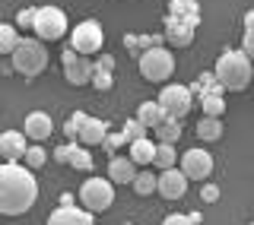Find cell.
<instances>
[{"instance_id": "d6a6232c", "label": "cell", "mask_w": 254, "mask_h": 225, "mask_svg": "<svg viewBox=\"0 0 254 225\" xmlns=\"http://www.w3.org/2000/svg\"><path fill=\"white\" fill-rule=\"evenodd\" d=\"M121 143H124L121 133H105V140H102V149H105V152H115Z\"/></svg>"}, {"instance_id": "2e32d148", "label": "cell", "mask_w": 254, "mask_h": 225, "mask_svg": "<svg viewBox=\"0 0 254 225\" xmlns=\"http://www.w3.org/2000/svg\"><path fill=\"white\" fill-rule=\"evenodd\" d=\"M133 174H137V165L127 156H111V162H108V181L111 184H130Z\"/></svg>"}, {"instance_id": "3957f363", "label": "cell", "mask_w": 254, "mask_h": 225, "mask_svg": "<svg viewBox=\"0 0 254 225\" xmlns=\"http://www.w3.org/2000/svg\"><path fill=\"white\" fill-rule=\"evenodd\" d=\"M10 57H13V70H16V73H22L26 79L38 76L48 67L45 42H38V38H19V45L13 48Z\"/></svg>"}, {"instance_id": "277c9868", "label": "cell", "mask_w": 254, "mask_h": 225, "mask_svg": "<svg viewBox=\"0 0 254 225\" xmlns=\"http://www.w3.org/2000/svg\"><path fill=\"white\" fill-rule=\"evenodd\" d=\"M67 13L61 6H38L35 19H32V32L38 42H61L67 35Z\"/></svg>"}, {"instance_id": "74e56055", "label": "cell", "mask_w": 254, "mask_h": 225, "mask_svg": "<svg viewBox=\"0 0 254 225\" xmlns=\"http://www.w3.org/2000/svg\"><path fill=\"white\" fill-rule=\"evenodd\" d=\"M92 67H99V70H111V67H115V57H111V54H102V51H99V60H95Z\"/></svg>"}, {"instance_id": "f546056e", "label": "cell", "mask_w": 254, "mask_h": 225, "mask_svg": "<svg viewBox=\"0 0 254 225\" xmlns=\"http://www.w3.org/2000/svg\"><path fill=\"white\" fill-rule=\"evenodd\" d=\"M89 83H92L99 92L111 89V70H99V67H95V70H92V79H89Z\"/></svg>"}, {"instance_id": "8fae6325", "label": "cell", "mask_w": 254, "mask_h": 225, "mask_svg": "<svg viewBox=\"0 0 254 225\" xmlns=\"http://www.w3.org/2000/svg\"><path fill=\"white\" fill-rule=\"evenodd\" d=\"M188 178L181 168H165V171L156 174V194H162L165 200H181L188 194Z\"/></svg>"}, {"instance_id": "4dcf8cb0", "label": "cell", "mask_w": 254, "mask_h": 225, "mask_svg": "<svg viewBox=\"0 0 254 225\" xmlns=\"http://www.w3.org/2000/svg\"><path fill=\"white\" fill-rule=\"evenodd\" d=\"M86 117H89V114H83V111H76V114H70L67 127H64V130H67V136H70V140H76V136H79V127L86 124Z\"/></svg>"}, {"instance_id": "e0dca14e", "label": "cell", "mask_w": 254, "mask_h": 225, "mask_svg": "<svg viewBox=\"0 0 254 225\" xmlns=\"http://www.w3.org/2000/svg\"><path fill=\"white\" fill-rule=\"evenodd\" d=\"M108 120H99V117H86V124L79 127V143L83 146H99L102 140H105V133H108Z\"/></svg>"}, {"instance_id": "484cf974", "label": "cell", "mask_w": 254, "mask_h": 225, "mask_svg": "<svg viewBox=\"0 0 254 225\" xmlns=\"http://www.w3.org/2000/svg\"><path fill=\"white\" fill-rule=\"evenodd\" d=\"M22 162H26V168H42L45 162H48V152H45V146L42 143H32V146H26V156H22Z\"/></svg>"}, {"instance_id": "e575fe53", "label": "cell", "mask_w": 254, "mask_h": 225, "mask_svg": "<svg viewBox=\"0 0 254 225\" xmlns=\"http://www.w3.org/2000/svg\"><path fill=\"white\" fill-rule=\"evenodd\" d=\"M162 225H194V222H190V216H185V213H172V216H165Z\"/></svg>"}, {"instance_id": "ac0fdd59", "label": "cell", "mask_w": 254, "mask_h": 225, "mask_svg": "<svg viewBox=\"0 0 254 225\" xmlns=\"http://www.w3.org/2000/svg\"><path fill=\"white\" fill-rule=\"evenodd\" d=\"M153 156H156V143L149 140V136L127 143V159H130L133 165H153Z\"/></svg>"}, {"instance_id": "52a82bcc", "label": "cell", "mask_w": 254, "mask_h": 225, "mask_svg": "<svg viewBox=\"0 0 254 225\" xmlns=\"http://www.w3.org/2000/svg\"><path fill=\"white\" fill-rule=\"evenodd\" d=\"M102 45H105V32H102V26L95 19H83L79 26H73V32H70V48H73L76 54H83V57L99 54Z\"/></svg>"}, {"instance_id": "d590c367", "label": "cell", "mask_w": 254, "mask_h": 225, "mask_svg": "<svg viewBox=\"0 0 254 225\" xmlns=\"http://www.w3.org/2000/svg\"><path fill=\"white\" fill-rule=\"evenodd\" d=\"M51 156H54V162H64V165H67V159H70V143H64V146H58V149L51 152Z\"/></svg>"}, {"instance_id": "5bb4252c", "label": "cell", "mask_w": 254, "mask_h": 225, "mask_svg": "<svg viewBox=\"0 0 254 225\" xmlns=\"http://www.w3.org/2000/svg\"><path fill=\"white\" fill-rule=\"evenodd\" d=\"M165 42H169L172 48H188L190 42H194V26H188V22L169 16V19H165Z\"/></svg>"}, {"instance_id": "9c48e42d", "label": "cell", "mask_w": 254, "mask_h": 225, "mask_svg": "<svg viewBox=\"0 0 254 225\" xmlns=\"http://www.w3.org/2000/svg\"><path fill=\"white\" fill-rule=\"evenodd\" d=\"M181 171H185L188 181H200L203 184L213 174V156L206 149H200V146L188 149L185 156H181Z\"/></svg>"}, {"instance_id": "9a60e30c", "label": "cell", "mask_w": 254, "mask_h": 225, "mask_svg": "<svg viewBox=\"0 0 254 225\" xmlns=\"http://www.w3.org/2000/svg\"><path fill=\"white\" fill-rule=\"evenodd\" d=\"M48 225H92V213L89 210H76L73 203L61 206L48 216Z\"/></svg>"}, {"instance_id": "4316f807", "label": "cell", "mask_w": 254, "mask_h": 225, "mask_svg": "<svg viewBox=\"0 0 254 225\" xmlns=\"http://www.w3.org/2000/svg\"><path fill=\"white\" fill-rule=\"evenodd\" d=\"M16 45H19V32H16V26L0 22V54H13Z\"/></svg>"}, {"instance_id": "30bf717a", "label": "cell", "mask_w": 254, "mask_h": 225, "mask_svg": "<svg viewBox=\"0 0 254 225\" xmlns=\"http://www.w3.org/2000/svg\"><path fill=\"white\" fill-rule=\"evenodd\" d=\"M64 76H67L70 86H86L92 79V57H83V54H76L73 48H67L64 51Z\"/></svg>"}, {"instance_id": "836d02e7", "label": "cell", "mask_w": 254, "mask_h": 225, "mask_svg": "<svg viewBox=\"0 0 254 225\" xmlns=\"http://www.w3.org/2000/svg\"><path fill=\"white\" fill-rule=\"evenodd\" d=\"M242 51H245V57H248L254 63V29L251 32H245V42H242Z\"/></svg>"}, {"instance_id": "d6986e66", "label": "cell", "mask_w": 254, "mask_h": 225, "mask_svg": "<svg viewBox=\"0 0 254 225\" xmlns=\"http://www.w3.org/2000/svg\"><path fill=\"white\" fill-rule=\"evenodd\" d=\"M137 120L146 127V130H156V127L165 120V111L159 108V102H143L140 111H137Z\"/></svg>"}, {"instance_id": "ba28073f", "label": "cell", "mask_w": 254, "mask_h": 225, "mask_svg": "<svg viewBox=\"0 0 254 225\" xmlns=\"http://www.w3.org/2000/svg\"><path fill=\"white\" fill-rule=\"evenodd\" d=\"M156 102H159V108L165 111V117L181 120L190 111V105H194V95H190L188 86H165Z\"/></svg>"}, {"instance_id": "f35d334b", "label": "cell", "mask_w": 254, "mask_h": 225, "mask_svg": "<svg viewBox=\"0 0 254 225\" xmlns=\"http://www.w3.org/2000/svg\"><path fill=\"white\" fill-rule=\"evenodd\" d=\"M251 29H254V10L245 13V32H251Z\"/></svg>"}, {"instance_id": "6da1fadb", "label": "cell", "mask_w": 254, "mask_h": 225, "mask_svg": "<svg viewBox=\"0 0 254 225\" xmlns=\"http://www.w3.org/2000/svg\"><path fill=\"white\" fill-rule=\"evenodd\" d=\"M38 200V181L32 168L19 162L0 165V216H22Z\"/></svg>"}, {"instance_id": "cb8c5ba5", "label": "cell", "mask_w": 254, "mask_h": 225, "mask_svg": "<svg viewBox=\"0 0 254 225\" xmlns=\"http://www.w3.org/2000/svg\"><path fill=\"white\" fill-rule=\"evenodd\" d=\"M153 133L159 136V143H178L181 140V127H178V120H172V117H165Z\"/></svg>"}, {"instance_id": "d4e9b609", "label": "cell", "mask_w": 254, "mask_h": 225, "mask_svg": "<svg viewBox=\"0 0 254 225\" xmlns=\"http://www.w3.org/2000/svg\"><path fill=\"white\" fill-rule=\"evenodd\" d=\"M130 184H133V190H137L140 197H149V194H156V174H153V171H137Z\"/></svg>"}, {"instance_id": "7a4b0ae2", "label": "cell", "mask_w": 254, "mask_h": 225, "mask_svg": "<svg viewBox=\"0 0 254 225\" xmlns=\"http://www.w3.org/2000/svg\"><path fill=\"white\" fill-rule=\"evenodd\" d=\"M213 76H216V83L222 89L242 92V89H248V83L254 76V63L245 57V51H226V54H219Z\"/></svg>"}, {"instance_id": "4fadbf2b", "label": "cell", "mask_w": 254, "mask_h": 225, "mask_svg": "<svg viewBox=\"0 0 254 225\" xmlns=\"http://www.w3.org/2000/svg\"><path fill=\"white\" fill-rule=\"evenodd\" d=\"M26 133L19 130H6L0 133V156H3V162H22V156H26Z\"/></svg>"}, {"instance_id": "7c38bea8", "label": "cell", "mask_w": 254, "mask_h": 225, "mask_svg": "<svg viewBox=\"0 0 254 225\" xmlns=\"http://www.w3.org/2000/svg\"><path fill=\"white\" fill-rule=\"evenodd\" d=\"M26 140H32V143H45L48 136H51V130H54V124H51V114L48 111H32V114H26Z\"/></svg>"}, {"instance_id": "83f0119b", "label": "cell", "mask_w": 254, "mask_h": 225, "mask_svg": "<svg viewBox=\"0 0 254 225\" xmlns=\"http://www.w3.org/2000/svg\"><path fill=\"white\" fill-rule=\"evenodd\" d=\"M200 105H203V114H206V117H219L222 111H226V102H222V95H219V92L203 95V99H200Z\"/></svg>"}, {"instance_id": "ffe728a7", "label": "cell", "mask_w": 254, "mask_h": 225, "mask_svg": "<svg viewBox=\"0 0 254 225\" xmlns=\"http://www.w3.org/2000/svg\"><path fill=\"white\" fill-rule=\"evenodd\" d=\"M67 165L76 168V171H89V168H92V152H89V146L70 140V159H67Z\"/></svg>"}, {"instance_id": "f1b7e54d", "label": "cell", "mask_w": 254, "mask_h": 225, "mask_svg": "<svg viewBox=\"0 0 254 225\" xmlns=\"http://www.w3.org/2000/svg\"><path fill=\"white\" fill-rule=\"evenodd\" d=\"M118 133L124 136V143H133V140H143V136H149V130H146V127L140 124L137 117H130V120H127V124H124V127H121Z\"/></svg>"}, {"instance_id": "ab89813d", "label": "cell", "mask_w": 254, "mask_h": 225, "mask_svg": "<svg viewBox=\"0 0 254 225\" xmlns=\"http://www.w3.org/2000/svg\"><path fill=\"white\" fill-rule=\"evenodd\" d=\"M251 225H254V222H251Z\"/></svg>"}, {"instance_id": "8992f818", "label": "cell", "mask_w": 254, "mask_h": 225, "mask_svg": "<svg viewBox=\"0 0 254 225\" xmlns=\"http://www.w3.org/2000/svg\"><path fill=\"white\" fill-rule=\"evenodd\" d=\"M79 203L92 216L111 210V203H115V184L108 178H86L83 187H79Z\"/></svg>"}, {"instance_id": "8d00e7d4", "label": "cell", "mask_w": 254, "mask_h": 225, "mask_svg": "<svg viewBox=\"0 0 254 225\" xmlns=\"http://www.w3.org/2000/svg\"><path fill=\"white\" fill-rule=\"evenodd\" d=\"M32 19H35V10H19V16H16V26H29L32 29Z\"/></svg>"}, {"instance_id": "1f68e13d", "label": "cell", "mask_w": 254, "mask_h": 225, "mask_svg": "<svg viewBox=\"0 0 254 225\" xmlns=\"http://www.w3.org/2000/svg\"><path fill=\"white\" fill-rule=\"evenodd\" d=\"M200 200H203V203H216V200H219V187H216V184H206V181H203Z\"/></svg>"}, {"instance_id": "603a6c76", "label": "cell", "mask_w": 254, "mask_h": 225, "mask_svg": "<svg viewBox=\"0 0 254 225\" xmlns=\"http://www.w3.org/2000/svg\"><path fill=\"white\" fill-rule=\"evenodd\" d=\"M197 136H200L203 143H216L219 136H222V124H219V117H200L197 120Z\"/></svg>"}, {"instance_id": "5b68a950", "label": "cell", "mask_w": 254, "mask_h": 225, "mask_svg": "<svg viewBox=\"0 0 254 225\" xmlns=\"http://www.w3.org/2000/svg\"><path fill=\"white\" fill-rule=\"evenodd\" d=\"M175 73V54L169 48H146L140 54V76L149 83H165Z\"/></svg>"}, {"instance_id": "44dd1931", "label": "cell", "mask_w": 254, "mask_h": 225, "mask_svg": "<svg viewBox=\"0 0 254 225\" xmlns=\"http://www.w3.org/2000/svg\"><path fill=\"white\" fill-rule=\"evenodd\" d=\"M153 165L159 168V171H165V168H175V165H178V152H175V143H156Z\"/></svg>"}, {"instance_id": "7402d4cb", "label": "cell", "mask_w": 254, "mask_h": 225, "mask_svg": "<svg viewBox=\"0 0 254 225\" xmlns=\"http://www.w3.org/2000/svg\"><path fill=\"white\" fill-rule=\"evenodd\" d=\"M169 16H175V19L188 22V26H197V19H200V13H197V3H190V0H175Z\"/></svg>"}]
</instances>
